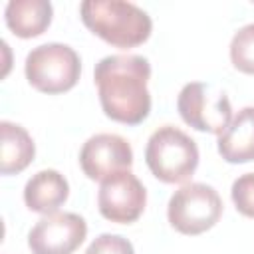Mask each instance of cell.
Masks as SVG:
<instances>
[{
	"mask_svg": "<svg viewBox=\"0 0 254 254\" xmlns=\"http://www.w3.org/2000/svg\"><path fill=\"white\" fill-rule=\"evenodd\" d=\"M151 64L137 54L105 56L95 64L93 79L103 113L123 125H139L151 113L147 81Z\"/></svg>",
	"mask_w": 254,
	"mask_h": 254,
	"instance_id": "cell-1",
	"label": "cell"
},
{
	"mask_svg": "<svg viewBox=\"0 0 254 254\" xmlns=\"http://www.w3.org/2000/svg\"><path fill=\"white\" fill-rule=\"evenodd\" d=\"M79 14L85 28L121 50L141 46L153 30L151 16L125 0H85L79 4Z\"/></svg>",
	"mask_w": 254,
	"mask_h": 254,
	"instance_id": "cell-2",
	"label": "cell"
},
{
	"mask_svg": "<svg viewBox=\"0 0 254 254\" xmlns=\"http://www.w3.org/2000/svg\"><path fill=\"white\" fill-rule=\"evenodd\" d=\"M149 171L167 185L187 183L198 167V147L185 131L175 125L155 129L145 147Z\"/></svg>",
	"mask_w": 254,
	"mask_h": 254,
	"instance_id": "cell-3",
	"label": "cell"
},
{
	"mask_svg": "<svg viewBox=\"0 0 254 254\" xmlns=\"http://www.w3.org/2000/svg\"><path fill=\"white\" fill-rule=\"evenodd\" d=\"M24 73L34 89L58 95L75 87L81 75V60L71 46L48 42L28 52Z\"/></svg>",
	"mask_w": 254,
	"mask_h": 254,
	"instance_id": "cell-4",
	"label": "cell"
},
{
	"mask_svg": "<svg viewBox=\"0 0 254 254\" xmlns=\"http://www.w3.org/2000/svg\"><path fill=\"white\" fill-rule=\"evenodd\" d=\"M222 198L218 190L204 183H187L177 189L167 206L171 226L187 236L210 230L222 216Z\"/></svg>",
	"mask_w": 254,
	"mask_h": 254,
	"instance_id": "cell-5",
	"label": "cell"
},
{
	"mask_svg": "<svg viewBox=\"0 0 254 254\" xmlns=\"http://www.w3.org/2000/svg\"><path fill=\"white\" fill-rule=\"evenodd\" d=\"M177 109L187 125L204 133L222 135L232 121L230 99L226 91L214 83H185L177 97Z\"/></svg>",
	"mask_w": 254,
	"mask_h": 254,
	"instance_id": "cell-6",
	"label": "cell"
},
{
	"mask_svg": "<svg viewBox=\"0 0 254 254\" xmlns=\"http://www.w3.org/2000/svg\"><path fill=\"white\" fill-rule=\"evenodd\" d=\"M145 204L147 190L131 171H123L101 181L97 192V208L109 222L131 224L143 214Z\"/></svg>",
	"mask_w": 254,
	"mask_h": 254,
	"instance_id": "cell-7",
	"label": "cell"
},
{
	"mask_svg": "<svg viewBox=\"0 0 254 254\" xmlns=\"http://www.w3.org/2000/svg\"><path fill=\"white\" fill-rule=\"evenodd\" d=\"M87 236L83 216L75 212H54L42 216L28 234L32 254H73Z\"/></svg>",
	"mask_w": 254,
	"mask_h": 254,
	"instance_id": "cell-8",
	"label": "cell"
},
{
	"mask_svg": "<svg viewBox=\"0 0 254 254\" xmlns=\"http://www.w3.org/2000/svg\"><path fill=\"white\" fill-rule=\"evenodd\" d=\"M133 149L129 141L115 133L91 135L79 151V167L91 181H105L117 173L129 171Z\"/></svg>",
	"mask_w": 254,
	"mask_h": 254,
	"instance_id": "cell-9",
	"label": "cell"
},
{
	"mask_svg": "<svg viewBox=\"0 0 254 254\" xmlns=\"http://www.w3.org/2000/svg\"><path fill=\"white\" fill-rule=\"evenodd\" d=\"M69 185L56 169H42L32 175L24 187V202L32 212L54 214L67 200Z\"/></svg>",
	"mask_w": 254,
	"mask_h": 254,
	"instance_id": "cell-10",
	"label": "cell"
},
{
	"mask_svg": "<svg viewBox=\"0 0 254 254\" xmlns=\"http://www.w3.org/2000/svg\"><path fill=\"white\" fill-rule=\"evenodd\" d=\"M218 153L226 163L254 161V107H242L218 135Z\"/></svg>",
	"mask_w": 254,
	"mask_h": 254,
	"instance_id": "cell-11",
	"label": "cell"
},
{
	"mask_svg": "<svg viewBox=\"0 0 254 254\" xmlns=\"http://www.w3.org/2000/svg\"><path fill=\"white\" fill-rule=\"evenodd\" d=\"M54 8L48 0H10L4 8L6 26L18 38H36L52 24Z\"/></svg>",
	"mask_w": 254,
	"mask_h": 254,
	"instance_id": "cell-12",
	"label": "cell"
},
{
	"mask_svg": "<svg viewBox=\"0 0 254 254\" xmlns=\"http://www.w3.org/2000/svg\"><path fill=\"white\" fill-rule=\"evenodd\" d=\"M36 155L32 135L18 123L0 121V171L2 175L22 173Z\"/></svg>",
	"mask_w": 254,
	"mask_h": 254,
	"instance_id": "cell-13",
	"label": "cell"
},
{
	"mask_svg": "<svg viewBox=\"0 0 254 254\" xmlns=\"http://www.w3.org/2000/svg\"><path fill=\"white\" fill-rule=\"evenodd\" d=\"M230 62L238 71L254 75V22L242 26L232 36Z\"/></svg>",
	"mask_w": 254,
	"mask_h": 254,
	"instance_id": "cell-14",
	"label": "cell"
},
{
	"mask_svg": "<svg viewBox=\"0 0 254 254\" xmlns=\"http://www.w3.org/2000/svg\"><path fill=\"white\" fill-rule=\"evenodd\" d=\"M232 202L242 216L254 218V173L240 175L230 189Z\"/></svg>",
	"mask_w": 254,
	"mask_h": 254,
	"instance_id": "cell-15",
	"label": "cell"
},
{
	"mask_svg": "<svg viewBox=\"0 0 254 254\" xmlns=\"http://www.w3.org/2000/svg\"><path fill=\"white\" fill-rule=\"evenodd\" d=\"M85 254H135L133 244L119 234H99L85 250Z\"/></svg>",
	"mask_w": 254,
	"mask_h": 254,
	"instance_id": "cell-16",
	"label": "cell"
}]
</instances>
